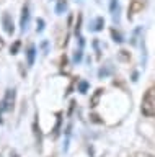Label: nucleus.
<instances>
[{
  "label": "nucleus",
  "mask_w": 155,
  "mask_h": 157,
  "mask_svg": "<svg viewBox=\"0 0 155 157\" xmlns=\"http://www.w3.org/2000/svg\"><path fill=\"white\" fill-rule=\"evenodd\" d=\"M42 28H44V20L39 18V20H38V28L36 29H38V31H42Z\"/></svg>",
  "instance_id": "14"
},
{
  "label": "nucleus",
  "mask_w": 155,
  "mask_h": 157,
  "mask_svg": "<svg viewBox=\"0 0 155 157\" xmlns=\"http://www.w3.org/2000/svg\"><path fill=\"white\" fill-rule=\"evenodd\" d=\"M134 157H155V155L149 154V152H137V154H134Z\"/></svg>",
  "instance_id": "12"
},
{
  "label": "nucleus",
  "mask_w": 155,
  "mask_h": 157,
  "mask_svg": "<svg viewBox=\"0 0 155 157\" xmlns=\"http://www.w3.org/2000/svg\"><path fill=\"white\" fill-rule=\"evenodd\" d=\"M79 88H80L82 93H85L87 88H88V83H87V82H80V83H79Z\"/></svg>",
  "instance_id": "11"
},
{
  "label": "nucleus",
  "mask_w": 155,
  "mask_h": 157,
  "mask_svg": "<svg viewBox=\"0 0 155 157\" xmlns=\"http://www.w3.org/2000/svg\"><path fill=\"white\" fill-rule=\"evenodd\" d=\"M103 25H105V20L101 17H98L95 20V25H93V28H91V29H93V31H100V29L103 28Z\"/></svg>",
  "instance_id": "8"
},
{
  "label": "nucleus",
  "mask_w": 155,
  "mask_h": 157,
  "mask_svg": "<svg viewBox=\"0 0 155 157\" xmlns=\"http://www.w3.org/2000/svg\"><path fill=\"white\" fill-rule=\"evenodd\" d=\"M140 111H142L144 116H149V118L155 116V85L149 87L145 90L142 105H140Z\"/></svg>",
  "instance_id": "1"
},
{
  "label": "nucleus",
  "mask_w": 155,
  "mask_h": 157,
  "mask_svg": "<svg viewBox=\"0 0 155 157\" xmlns=\"http://www.w3.org/2000/svg\"><path fill=\"white\" fill-rule=\"evenodd\" d=\"M144 3L142 0H131L129 2V8H127V18H134L137 13L142 12Z\"/></svg>",
  "instance_id": "3"
},
{
  "label": "nucleus",
  "mask_w": 155,
  "mask_h": 157,
  "mask_svg": "<svg viewBox=\"0 0 155 157\" xmlns=\"http://www.w3.org/2000/svg\"><path fill=\"white\" fill-rule=\"evenodd\" d=\"M10 157H20V155H18L17 152H12V155H10Z\"/></svg>",
  "instance_id": "17"
},
{
  "label": "nucleus",
  "mask_w": 155,
  "mask_h": 157,
  "mask_svg": "<svg viewBox=\"0 0 155 157\" xmlns=\"http://www.w3.org/2000/svg\"><path fill=\"white\" fill-rule=\"evenodd\" d=\"M111 36H113V41H114V43H123V36H121L119 31L111 29Z\"/></svg>",
  "instance_id": "9"
},
{
  "label": "nucleus",
  "mask_w": 155,
  "mask_h": 157,
  "mask_svg": "<svg viewBox=\"0 0 155 157\" xmlns=\"http://www.w3.org/2000/svg\"><path fill=\"white\" fill-rule=\"evenodd\" d=\"M15 98H17V92L15 88H8L5 92V97H3V100L0 101V106H2L3 111H12L13 106H15Z\"/></svg>",
  "instance_id": "2"
},
{
  "label": "nucleus",
  "mask_w": 155,
  "mask_h": 157,
  "mask_svg": "<svg viewBox=\"0 0 155 157\" xmlns=\"http://www.w3.org/2000/svg\"><path fill=\"white\" fill-rule=\"evenodd\" d=\"M28 21H30V7L25 5V7L21 8V20H20V25H21L23 31L28 28Z\"/></svg>",
  "instance_id": "4"
},
{
  "label": "nucleus",
  "mask_w": 155,
  "mask_h": 157,
  "mask_svg": "<svg viewBox=\"0 0 155 157\" xmlns=\"http://www.w3.org/2000/svg\"><path fill=\"white\" fill-rule=\"evenodd\" d=\"M18 48H20V43H15V44H13V48H12V54H17Z\"/></svg>",
  "instance_id": "15"
},
{
  "label": "nucleus",
  "mask_w": 155,
  "mask_h": 157,
  "mask_svg": "<svg viewBox=\"0 0 155 157\" xmlns=\"http://www.w3.org/2000/svg\"><path fill=\"white\" fill-rule=\"evenodd\" d=\"M101 93H103V90H101V88H98V90H96V93L93 95V98H91V106H95L96 103H98L100 97H101Z\"/></svg>",
  "instance_id": "10"
},
{
  "label": "nucleus",
  "mask_w": 155,
  "mask_h": 157,
  "mask_svg": "<svg viewBox=\"0 0 155 157\" xmlns=\"http://www.w3.org/2000/svg\"><path fill=\"white\" fill-rule=\"evenodd\" d=\"M26 56H28V66H33V64H35V56H36V48L33 46V44L28 48Z\"/></svg>",
  "instance_id": "6"
},
{
  "label": "nucleus",
  "mask_w": 155,
  "mask_h": 157,
  "mask_svg": "<svg viewBox=\"0 0 155 157\" xmlns=\"http://www.w3.org/2000/svg\"><path fill=\"white\" fill-rule=\"evenodd\" d=\"M3 46H5V41H3V39L0 38V51H2V49H3Z\"/></svg>",
  "instance_id": "16"
},
{
  "label": "nucleus",
  "mask_w": 155,
  "mask_h": 157,
  "mask_svg": "<svg viewBox=\"0 0 155 157\" xmlns=\"http://www.w3.org/2000/svg\"><path fill=\"white\" fill-rule=\"evenodd\" d=\"M67 10V0H57V5H56V13L57 15H62Z\"/></svg>",
  "instance_id": "7"
},
{
  "label": "nucleus",
  "mask_w": 155,
  "mask_h": 157,
  "mask_svg": "<svg viewBox=\"0 0 155 157\" xmlns=\"http://www.w3.org/2000/svg\"><path fill=\"white\" fill-rule=\"evenodd\" d=\"M2 23H3V28H5V31L8 34H12L13 31H15V26H13V21H12V18H10V15H8V13L3 15Z\"/></svg>",
  "instance_id": "5"
},
{
  "label": "nucleus",
  "mask_w": 155,
  "mask_h": 157,
  "mask_svg": "<svg viewBox=\"0 0 155 157\" xmlns=\"http://www.w3.org/2000/svg\"><path fill=\"white\" fill-rule=\"evenodd\" d=\"M116 8H118V0H111V5H109V10H111V12H113L114 13V10Z\"/></svg>",
  "instance_id": "13"
}]
</instances>
